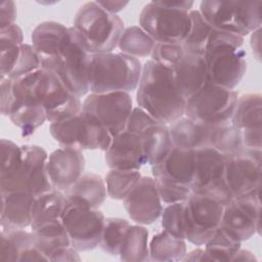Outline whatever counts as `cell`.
Instances as JSON below:
<instances>
[{
  "mask_svg": "<svg viewBox=\"0 0 262 262\" xmlns=\"http://www.w3.org/2000/svg\"><path fill=\"white\" fill-rule=\"evenodd\" d=\"M136 101L139 107L166 125L184 116L186 100L176 88L172 70L151 59L142 66Z\"/></svg>",
  "mask_w": 262,
  "mask_h": 262,
  "instance_id": "obj_1",
  "label": "cell"
},
{
  "mask_svg": "<svg viewBox=\"0 0 262 262\" xmlns=\"http://www.w3.org/2000/svg\"><path fill=\"white\" fill-rule=\"evenodd\" d=\"M244 37L212 30L204 59L208 81L220 87L234 90L247 71V53L242 46Z\"/></svg>",
  "mask_w": 262,
  "mask_h": 262,
  "instance_id": "obj_2",
  "label": "cell"
},
{
  "mask_svg": "<svg viewBox=\"0 0 262 262\" xmlns=\"http://www.w3.org/2000/svg\"><path fill=\"white\" fill-rule=\"evenodd\" d=\"M73 28L90 54L113 52L125 30L123 19L117 14L106 12L96 1L80 6Z\"/></svg>",
  "mask_w": 262,
  "mask_h": 262,
  "instance_id": "obj_3",
  "label": "cell"
},
{
  "mask_svg": "<svg viewBox=\"0 0 262 262\" xmlns=\"http://www.w3.org/2000/svg\"><path fill=\"white\" fill-rule=\"evenodd\" d=\"M142 64L136 57L122 52L91 55L89 85L91 93L130 92L137 88Z\"/></svg>",
  "mask_w": 262,
  "mask_h": 262,
  "instance_id": "obj_4",
  "label": "cell"
},
{
  "mask_svg": "<svg viewBox=\"0 0 262 262\" xmlns=\"http://www.w3.org/2000/svg\"><path fill=\"white\" fill-rule=\"evenodd\" d=\"M262 1H219L200 3L199 11L208 25L217 31L246 37L261 28Z\"/></svg>",
  "mask_w": 262,
  "mask_h": 262,
  "instance_id": "obj_5",
  "label": "cell"
},
{
  "mask_svg": "<svg viewBox=\"0 0 262 262\" xmlns=\"http://www.w3.org/2000/svg\"><path fill=\"white\" fill-rule=\"evenodd\" d=\"M70 39L60 54L41 59V69L53 72L62 84L75 95L82 97L90 91L89 72L91 55L81 44L73 27Z\"/></svg>",
  "mask_w": 262,
  "mask_h": 262,
  "instance_id": "obj_6",
  "label": "cell"
},
{
  "mask_svg": "<svg viewBox=\"0 0 262 262\" xmlns=\"http://www.w3.org/2000/svg\"><path fill=\"white\" fill-rule=\"evenodd\" d=\"M49 131L61 147L79 150L105 151L113 140L107 128L95 116L83 110L68 120L50 123Z\"/></svg>",
  "mask_w": 262,
  "mask_h": 262,
  "instance_id": "obj_7",
  "label": "cell"
},
{
  "mask_svg": "<svg viewBox=\"0 0 262 262\" xmlns=\"http://www.w3.org/2000/svg\"><path fill=\"white\" fill-rule=\"evenodd\" d=\"M238 95L210 81L186 99L184 116L208 126L230 122Z\"/></svg>",
  "mask_w": 262,
  "mask_h": 262,
  "instance_id": "obj_8",
  "label": "cell"
},
{
  "mask_svg": "<svg viewBox=\"0 0 262 262\" xmlns=\"http://www.w3.org/2000/svg\"><path fill=\"white\" fill-rule=\"evenodd\" d=\"M141 27L156 43L182 44L190 32L191 18L187 11L170 8L161 1H151L139 14Z\"/></svg>",
  "mask_w": 262,
  "mask_h": 262,
  "instance_id": "obj_9",
  "label": "cell"
},
{
  "mask_svg": "<svg viewBox=\"0 0 262 262\" xmlns=\"http://www.w3.org/2000/svg\"><path fill=\"white\" fill-rule=\"evenodd\" d=\"M226 156L212 147L195 150V173L190 185L192 193L215 199L223 206L231 200L225 176Z\"/></svg>",
  "mask_w": 262,
  "mask_h": 262,
  "instance_id": "obj_10",
  "label": "cell"
},
{
  "mask_svg": "<svg viewBox=\"0 0 262 262\" xmlns=\"http://www.w3.org/2000/svg\"><path fill=\"white\" fill-rule=\"evenodd\" d=\"M261 149L243 148L225 159V176L232 199H260Z\"/></svg>",
  "mask_w": 262,
  "mask_h": 262,
  "instance_id": "obj_11",
  "label": "cell"
},
{
  "mask_svg": "<svg viewBox=\"0 0 262 262\" xmlns=\"http://www.w3.org/2000/svg\"><path fill=\"white\" fill-rule=\"evenodd\" d=\"M223 207L213 198L191 192L183 208L185 239L204 246L219 228Z\"/></svg>",
  "mask_w": 262,
  "mask_h": 262,
  "instance_id": "obj_12",
  "label": "cell"
},
{
  "mask_svg": "<svg viewBox=\"0 0 262 262\" xmlns=\"http://www.w3.org/2000/svg\"><path fill=\"white\" fill-rule=\"evenodd\" d=\"M60 219L70 236L71 246L79 252L99 246L105 217L98 209L66 202Z\"/></svg>",
  "mask_w": 262,
  "mask_h": 262,
  "instance_id": "obj_13",
  "label": "cell"
},
{
  "mask_svg": "<svg viewBox=\"0 0 262 262\" xmlns=\"http://www.w3.org/2000/svg\"><path fill=\"white\" fill-rule=\"evenodd\" d=\"M21 162L14 175L4 184L0 191H27L34 196L51 190L53 187L47 174L48 155L39 145H20Z\"/></svg>",
  "mask_w": 262,
  "mask_h": 262,
  "instance_id": "obj_14",
  "label": "cell"
},
{
  "mask_svg": "<svg viewBox=\"0 0 262 262\" xmlns=\"http://www.w3.org/2000/svg\"><path fill=\"white\" fill-rule=\"evenodd\" d=\"M35 96L44 105L50 123L68 120L82 111L80 97L71 92L53 72L44 69L40 70Z\"/></svg>",
  "mask_w": 262,
  "mask_h": 262,
  "instance_id": "obj_15",
  "label": "cell"
},
{
  "mask_svg": "<svg viewBox=\"0 0 262 262\" xmlns=\"http://www.w3.org/2000/svg\"><path fill=\"white\" fill-rule=\"evenodd\" d=\"M82 110L95 116L114 137L126 130L133 101L124 91L90 93L82 102Z\"/></svg>",
  "mask_w": 262,
  "mask_h": 262,
  "instance_id": "obj_16",
  "label": "cell"
},
{
  "mask_svg": "<svg viewBox=\"0 0 262 262\" xmlns=\"http://www.w3.org/2000/svg\"><path fill=\"white\" fill-rule=\"evenodd\" d=\"M260 199H232L223 207L219 228L242 243L260 234Z\"/></svg>",
  "mask_w": 262,
  "mask_h": 262,
  "instance_id": "obj_17",
  "label": "cell"
},
{
  "mask_svg": "<svg viewBox=\"0 0 262 262\" xmlns=\"http://www.w3.org/2000/svg\"><path fill=\"white\" fill-rule=\"evenodd\" d=\"M123 205L130 219L137 224L148 225L158 220L163 205L154 177L141 176L131 192L123 200Z\"/></svg>",
  "mask_w": 262,
  "mask_h": 262,
  "instance_id": "obj_18",
  "label": "cell"
},
{
  "mask_svg": "<svg viewBox=\"0 0 262 262\" xmlns=\"http://www.w3.org/2000/svg\"><path fill=\"white\" fill-rule=\"evenodd\" d=\"M46 169L52 187L66 191L84 174L85 158L82 150L59 147L48 156Z\"/></svg>",
  "mask_w": 262,
  "mask_h": 262,
  "instance_id": "obj_19",
  "label": "cell"
},
{
  "mask_svg": "<svg viewBox=\"0 0 262 262\" xmlns=\"http://www.w3.org/2000/svg\"><path fill=\"white\" fill-rule=\"evenodd\" d=\"M104 159L110 169L140 170L147 164L140 135L127 130L113 137Z\"/></svg>",
  "mask_w": 262,
  "mask_h": 262,
  "instance_id": "obj_20",
  "label": "cell"
},
{
  "mask_svg": "<svg viewBox=\"0 0 262 262\" xmlns=\"http://www.w3.org/2000/svg\"><path fill=\"white\" fill-rule=\"evenodd\" d=\"M151 173L154 178L190 187L195 173V150L172 146L161 162L151 166Z\"/></svg>",
  "mask_w": 262,
  "mask_h": 262,
  "instance_id": "obj_21",
  "label": "cell"
},
{
  "mask_svg": "<svg viewBox=\"0 0 262 262\" xmlns=\"http://www.w3.org/2000/svg\"><path fill=\"white\" fill-rule=\"evenodd\" d=\"M176 88L186 100L208 81L207 66L201 55L186 53L172 69Z\"/></svg>",
  "mask_w": 262,
  "mask_h": 262,
  "instance_id": "obj_22",
  "label": "cell"
},
{
  "mask_svg": "<svg viewBox=\"0 0 262 262\" xmlns=\"http://www.w3.org/2000/svg\"><path fill=\"white\" fill-rule=\"evenodd\" d=\"M34 195L27 191H1V228L31 226Z\"/></svg>",
  "mask_w": 262,
  "mask_h": 262,
  "instance_id": "obj_23",
  "label": "cell"
},
{
  "mask_svg": "<svg viewBox=\"0 0 262 262\" xmlns=\"http://www.w3.org/2000/svg\"><path fill=\"white\" fill-rule=\"evenodd\" d=\"M71 30L57 21H43L32 33V46L40 59L56 57L70 39Z\"/></svg>",
  "mask_w": 262,
  "mask_h": 262,
  "instance_id": "obj_24",
  "label": "cell"
},
{
  "mask_svg": "<svg viewBox=\"0 0 262 262\" xmlns=\"http://www.w3.org/2000/svg\"><path fill=\"white\" fill-rule=\"evenodd\" d=\"M63 193L68 202L91 209H98L107 194L105 181L101 176L92 172L84 173Z\"/></svg>",
  "mask_w": 262,
  "mask_h": 262,
  "instance_id": "obj_25",
  "label": "cell"
},
{
  "mask_svg": "<svg viewBox=\"0 0 262 262\" xmlns=\"http://www.w3.org/2000/svg\"><path fill=\"white\" fill-rule=\"evenodd\" d=\"M168 127L173 146L190 150L209 147L211 126L204 125L183 116L168 125Z\"/></svg>",
  "mask_w": 262,
  "mask_h": 262,
  "instance_id": "obj_26",
  "label": "cell"
},
{
  "mask_svg": "<svg viewBox=\"0 0 262 262\" xmlns=\"http://www.w3.org/2000/svg\"><path fill=\"white\" fill-rule=\"evenodd\" d=\"M8 118L20 129L21 136L32 135L45 121L47 114L44 105L34 98H14Z\"/></svg>",
  "mask_w": 262,
  "mask_h": 262,
  "instance_id": "obj_27",
  "label": "cell"
},
{
  "mask_svg": "<svg viewBox=\"0 0 262 262\" xmlns=\"http://www.w3.org/2000/svg\"><path fill=\"white\" fill-rule=\"evenodd\" d=\"M147 164L154 166L161 162L172 148L169 127L159 121L148 126L140 134Z\"/></svg>",
  "mask_w": 262,
  "mask_h": 262,
  "instance_id": "obj_28",
  "label": "cell"
},
{
  "mask_svg": "<svg viewBox=\"0 0 262 262\" xmlns=\"http://www.w3.org/2000/svg\"><path fill=\"white\" fill-rule=\"evenodd\" d=\"M259 93H246L237 98L230 123L239 131L262 129V100Z\"/></svg>",
  "mask_w": 262,
  "mask_h": 262,
  "instance_id": "obj_29",
  "label": "cell"
},
{
  "mask_svg": "<svg viewBox=\"0 0 262 262\" xmlns=\"http://www.w3.org/2000/svg\"><path fill=\"white\" fill-rule=\"evenodd\" d=\"M66 202L63 191L54 188L36 195L32 206V222L30 227L34 229L45 222L60 218Z\"/></svg>",
  "mask_w": 262,
  "mask_h": 262,
  "instance_id": "obj_30",
  "label": "cell"
},
{
  "mask_svg": "<svg viewBox=\"0 0 262 262\" xmlns=\"http://www.w3.org/2000/svg\"><path fill=\"white\" fill-rule=\"evenodd\" d=\"M38 249L48 258L60 248L71 246L70 236L60 218L41 224L32 229Z\"/></svg>",
  "mask_w": 262,
  "mask_h": 262,
  "instance_id": "obj_31",
  "label": "cell"
},
{
  "mask_svg": "<svg viewBox=\"0 0 262 262\" xmlns=\"http://www.w3.org/2000/svg\"><path fill=\"white\" fill-rule=\"evenodd\" d=\"M149 260L161 262L183 261L186 254L185 239L173 236L163 229L148 243Z\"/></svg>",
  "mask_w": 262,
  "mask_h": 262,
  "instance_id": "obj_32",
  "label": "cell"
},
{
  "mask_svg": "<svg viewBox=\"0 0 262 262\" xmlns=\"http://www.w3.org/2000/svg\"><path fill=\"white\" fill-rule=\"evenodd\" d=\"M23 44V31L16 24L0 29L1 78H6L10 76L19 56L20 47Z\"/></svg>",
  "mask_w": 262,
  "mask_h": 262,
  "instance_id": "obj_33",
  "label": "cell"
},
{
  "mask_svg": "<svg viewBox=\"0 0 262 262\" xmlns=\"http://www.w3.org/2000/svg\"><path fill=\"white\" fill-rule=\"evenodd\" d=\"M34 246L36 243L32 231L25 228H1V261H19L24 253Z\"/></svg>",
  "mask_w": 262,
  "mask_h": 262,
  "instance_id": "obj_34",
  "label": "cell"
},
{
  "mask_svg": "<svg viewBox=\"0 0 262 262\" xmlns=\"http://www.w3.org/2000/svg\"><path fill=\"white\" fill-rule=\"evenodd\" d=\"M119 257L122 261L129 262L149 260L148 231L144 226L130 224L121 245Z\"/></svg>",
  "mask_w": 262,
  "mask_h": 262,
  "instance_id": "obj_35",
  "label": "cell"
},
{
  "mask_svg": "<svg viewBox=\"0 0 262 262\" xmlns=\"http://www.w3.org/2000/svg\"><path fill=\"white\" fill-rule=\"evenodd\" d=\"M156 41L139 26H132L124 30L118 47L124 54L133 57H146L150 55Z\"/></svg>",
  "mask_w": 262,
  "mask_h": 262,
  "instance_id": "obj_36",
  "label": "cell"
},
{
  "mask_svg": "<svg viewBox=\"0 0 262 262\" xmlns=\"http://www.w3.org/2000/svg\"><path fill=\"white\" fill-rule=\"evenodd\" d=\"M209 147L215 148L225 156L238 152L244 148L241 131L230 122L211 126Z\"/></svg>",
  "mask_w": 262,
  "mask_h": 262,
  "instance_id": "obj_37",
  "label": "cell"
},
{
  "mask_svg": "<svg viewBox=\"0 0 262 262\" xmlns=\"http://www.w3.org/2000/svg\"><path fill=\"white\" fill-rule=\"evenodd\" d=\"M189 14L191 18L190 32L181 45L186 53L204 56L213 29L204 19L199 9H191Z\"/></svg>",
  "mask_w": 262,
  "mask_h": 262,
  "instance_id": "obj_38",
  "label": "cell"
},
{
  "mask_svg": "<svg viewBox=\"0 0 262 262\" xmlns=\"http://www.w3.org/2000/svg\"><path fill=\"white\" fill-rule=\"evenodd\" d=\"M139 170L111 169L105 175L104 181L107 195L117 201H123L140 180Z\"/></svg>",
  "mask_w": 262,
  "mask_h": 262,
  "instance_id": "obj_39",
  "label": "cell"
},
{
  "mask_svg": "<svg viewBox=\"0 0 262 262\" xmlns=\"http://www.w3.org/2000/svg\"><path fill=\"white\" fill-rule=\"evenodd\" d=\"M129 226L130 223L126 219L118 217L105 218L98 247L112 256H119L121 245Z\"/></svg>",
  "mask_w": 262,
  "mask_h": 262,
  "instance_id": "obj_40",
  "label": "cell"
},
{
  "mask_svg": "<svg viewBox=\"0 0 262 262\" xmlns=\"http://www.w3.org/2000/svg\"><path fill=\"white\" fill-rule=\"evenodd\" d=\"M205 250L213 261H232L242 248V243L230 237L220 228L205 243Z\"/></svg>",
  "mask_w": 262,
  "mask_h": 262,
  "instance_id": "obj_41",
  "label": "cell"
},
{
  "mask_svg": "<svg viewBox=\"0 0 262 262\" xmlns=\"http://www.w3.org/2000/svg\"><path fill=\"white\" fill-rule=\"evenodd\" d=\"M0 185L6 183L16 172L21 162V147L9 139H1Z\"/></svg>",
  "mask_w": 262,
  "mask_h": 262,
  "instance_id": "obj_42",
  "label": "cell"
},
{
  "mask_svg": "<svg viewBox=\"0 0 262 262\" xmlns=\"http://www.w3.org/2000/svg\"><path fill=\"white\" fill-rule=\"evenodd\" d=\"M184 202L169 204L163 208L161 218L164 230L178 238L185 239L183 221Z\"/></svg>",
  "mask_w": 262,
  "mask_h": 262,
  "instance_id": "obj_43",
  "label": "cell"
},
{
  "mask_svg": "<svg viewBox=\"0 0 262 262\" xmlns=\"http://www.w3.org/2000/svg\"><path fill=\"white\" fill-rule=\"evenodd\" d=\"M184 54L185 50L183 49L181 44L156 43L150 53V59L161 66L172 70L184 56Z\"/></svg>",
  "mask_w": 262,
  "mask_h": 262,
  "instance_id": "obj_44",
  "label": "cell"
},
{
  "mask_svg": "<svg viewBox=\"0 0 262 262\" xmlns=\"http://www.w3.org/2000/svg\"><path fill=\"white\" fill-rule=\"evenodd\" d=\"M39 69H41L40 56L32 45L24 43L20 47L19 56L14 66V69L11 72L10 76L7 78L15 79Z\"/></svg>",
  "mask_w": 262,
  "mask_h": 262,
  "instance_id": "obj_45",
  "label": "cell"
},
{
  "mask_svg": "<svg viewBox=\"0 0 262 262\" xmlns=\"http://www.w3.org/2000/svg\"><path fill=\"white\" fill-rule=\"evenodd\" d=\"M154 179L162 203L164 204L169 205L184 202L191 193V189L189 186L177 184L164 179Z\"/></svg>",
  "mask_w": 262,
  "mask_h": 262,
  "instance_id": "obj_46",
  "label": "cell"
},
{
  "mask_svg": "<svg viewBox=\"0 0 262 262\" xmlns=\"http://www.w3.org/2000/svg\"><path fill=\"white\" fill-rule=\"evenodd\" d=\"M157 121L158 120H156L152 116H150L141 107H133L129 120L127 122L126 130L131 133L139 135L144 129H146L148 126L156 123Z\"/></svg>",
  "mask_w": 262,
  "mask_h": 262,
  "instance_id": "obj_47",
  "label": "cell"
},
{
  "mask_svg": "<svg viewBox=\"0 0 262 262\" xmlns=\"http://www.w3.org/2000/svg\"><path fill=\"white\" fill-rule=\"evenodd\" d=\"M1 114L8 117L10 107L14 100L12 90V80L10 78H1Z\"/></svg>",
  "mask_w": 262,
  "mask_h": 262,
  "instance_id": "obj_48",
  "label": "cell"
},
{
  "mask_svg": "<svg viewBox=\"0 0 262 262\" xmlns=\"http://www.w3.org/2000/svg\"><path fill=\"white\" fill-rule=\"evenodd\" d=\"M16 6L13 1L4 0L0 3V29L15 24Z\"/></svg>",
  "mask_w": 262,
  "mask_h": 262,
  "instance_id": "obj_49",
  "label": "cell"
},
{
  "mask_svg": "<svg viewBox=\"0 0 262 262\" xmlns=\"http://www.w3.org/2000/svg\"><path fill=\"white\" fill-rule=\"evenodd\" d=\"M242 143L244 148L261 149L262 148V129L241 131Z\"/></svg>",
  "mask_w": 262,
  "mask_h": 262,
  "instance_id": "obj_50",
  "label": "cell"
},
{
  "mask_svg": "<svg viewBox=\"0 0 262 262\" xmlns=\"http://www.w3.org/2000/svg\"><path fill=\"white\" fill-rule=\"evenodd\" d=\"M78 252L79 251H77L72 246L63 247L52 253V255L49 257V261H80V256Z\"/></svg>",
  "mask_w": 262,
  "mask_h": 262,
  "instance_id": "obj_51",
  "label": "cell"
},
{
  "mask_svg": "<svg viewBox=\"0 0 262 262\" xmlns=\"http://www.w3.org/2000/svg\"><path fill=\"white\" fill-rule=\"evenodd\" d=\"M98 5L104 9L106 12L111 14H117L119 11H121L127 4V1H96Z\"/></svg>",
  "mask_w": 262,
  "mask_h": 262,
  "instance_id": "obj_52",
  "label": "cell"
},
{
  "mask_svg": "<svg viewBox=\"0 0 262 262\" xmlns=\"http://www.w3.org/2000/svg\"><path fill=\"white\" fill-rule=\"evenodd\" d=\"M213 261L211 256L206 252V250L203 249H195L189 253H186L183 261Z\"/></svg>",
  "mask_w": 262,
  "mask_h": 262,
  "instance_id": "obj_53",
  "label": "cell"
},
{
  "mask_svg": "<svg viewBox=\"0 0 262 262\" xmlns=\"http://www.w3.org/2000/svg\"><path fill=\"white\" fill-rule=\"evenodd\" d=\"M260 33H261V28L252 32V35H251L252 51L256 55V58L258 60H260V36H261Z\"/></svg>",
  "mask_w": 262,
  "mask_h": 262,
  "instance_id": "obj_54",
  "label": "cell"
},
{
  "mask_svg": "<svg viewBox=\"0 0 262 262\" xmlns=\"http://www.w3.org/2000/svg\"><path fill=\"white\" fill-rule=\"evenodd\" d=\"M256 260L257 259L252 252H250L249 250H243L242 248L232 259V261H256Z\"/></svg>",
  "mask_w": 262,
  "mask_h": 262,
  "instance_id": "obj_55",
  "label": "cell"
}]
</instances>
